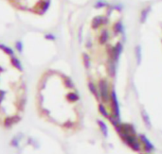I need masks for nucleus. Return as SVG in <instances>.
<instances>
[{
    "instance_id": "1",
    "label": "nucleus",
    "mask_w": 162,
    "mask_h": 154,
    "mask_svg": "<svg viewBox=\"0 0 162 154\" xmlns=\"http://www.w3.org/2000/svg\"><path fill=\"white\" fill-rule=\"evenodd\" d=\"M24 101L22 71L12 54L0 48V124L11 125L19 119Z\"/></svg>"
},
{
    "instance_id": "2",
    "label": "nucleus",
    "mask_w": 162,
    "mask_h": 154,
    "mask_svg": "<svg viewBox=\"0 0 162 154\" xmlns=\"http://www.w3.org/2000/svg\"><path fill=\"white\" fill-rule=\"evenodd\" d=\"M13 8L32 13H40L44 11L48 0H8Z\"/></svg>"
},
{
    "instance_id": "3",
    "label": "nucleus",
    "mask_w": 162,
    "mask_h": 154,
    "mask_svg": "<svg viewBox=\"0 0 162 154\" xmlns=\"http://www.w3.org/2000/svg\"><path fill=\"white\" fill-rule=\"evenodd\" d=\"M120 136L130 148H133L135 151H138L139 149L141 148V143H140V141H138L137 136L135 134L122 133V134H120Z\"/></svg>"
},
{
    "instance_id": "4",
    "label": "nucleus",
    "mask_w": 162,
    "mask_h": 154,
    "mask_svg": "<svg viewBox=\"0 0 162 154\" xmlns=\"http://www.w3.org/2000/svg\"><path fill=\"white\" fill-rule=\"evenodd\" d=\"M99 91L102 101L108 103L110 101V92H109V84L105 80H102L99 83Z\"/></svg>"
},
{
    "instance_id": "5",
    "label": "nucleus",
    "mask_w": 162,
    "mask_h": 154,
    "mask_svg": "<svg viewBox=\"0 0 162 154\" xmlns=\"http://www.w3.org/2000/svg\"><path fill=\"white\" fill-rule=\"evenodd\" d=\"M110 101L112 104V109H113V115L117 119L120 120V105L118 98H117V95L115 90H112L110 93Z\"/></svg>"
},
{
    "instance_id": "6",
    "label": "nucleus",
    "mask_w": 162,
    "mask_h": 154,
    "mask_svg": "<svg viewBox=\"0 0 162 154\" xmlns=\"http://www.w3.org/2000/svg\"><path fill=\"white\" fill-rule=\"evenodd\" d=\"M138 138H139V141H140V143H142L144 145V148H145V150L147 152H151L155 149L154 145L149 141V139H148L144 134H141V133L138 134Z\"/></svg>"
},
{
    "instance_id": "7",
    "label": "nucleus",
    "mask_w": 162,
    "mask_h": 154,
    "mask_svg": "<svg viewBox=\"0 0 162 154\" xmlns=\"http://www.w3.org/2000/svg\"><path fill=\"white\" fill-rule=\"evenodd\" d=\"M88 86H89V90L91 91V93H92L98 99H100V98H101L100 91H99V89H98L97 86H96L95 84H94V83H92V82H89Z\"/></svg>"
},
{
    "instance_id": "8",
    "label": "nucleus",
    "mask_w": 162,
    "mask_h": 154,
    "mask_svg": "<svg viewBox=\"0 0 162 154\" xmlns=\"http://www.w3.org/2000/svg\"><path fill=\"white\" fill-rule=\"evenodd\" d=\"M141 117H142V120L144 121V123H145V125L148 127V128H151V127H152L151 120H150L149 115H148V114L146 112L145 110H142V111H141Z\"/></svg>"
},
{
    "instance_id": "9",
    "label": "nucleus",
    "mask_w": 162,
    "mask_h": 154,
    "mask_svg": "<svg viewBox=\"0 0 162 154\" xmlns=\"http://www.w3.org/2000/svg\"><path fill=\"white\" fill-rule=\"evenodd\" d=\"M98 124H99V126H100V129L102 130V134L104 135V137H108V128H107L106 124L103 121H101V120H98Z\"/></svg>"
},
{
    "instance_id": "10",
    "label": "nucleus",
    "mask_w": 162,
    "mask_h": 154,
    "mask_svg": "<svg viewBox=\"0 0 162 154\" xmlns=\"http://www.w3.org/2000/svg\"><path fill=\"white\" fill-rule=\"evenodd\" d=\"M99 110H100V112L102 114V116H104L105 118H107V119H108V117L110 116V115L108 114L107 110L105 109V107L102 105V104H100V105H99Z\"/></svg>"
}]
</instances>
